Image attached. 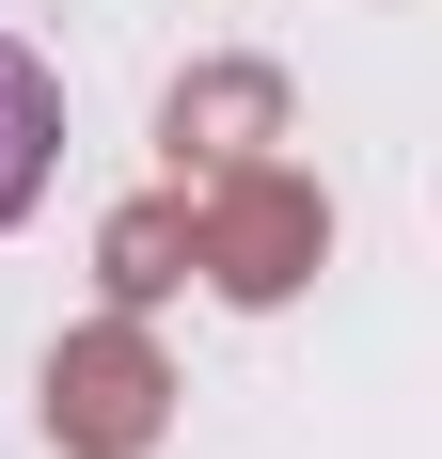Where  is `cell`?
Returning <instances> with one entry per match:
<instances>
[{"mask_svg":"<svg viewBox=\"0 0 442 459\" xmlns=\"http://www.w3.org/2000/svg\"><path fill=\"white\" fill-rule=\"evenodd\" d=\"M47 159H64V80H47L32 48L0 32V222H32V190H47Z\"/></svg>","mask_w":442,"mask_h":459,"instance_id":"6da1fadb","label":"cell"}]
</instances>
